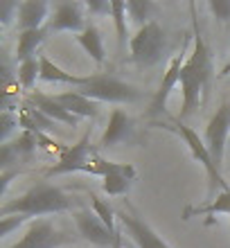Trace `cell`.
Masks as SVG:
<instances>
[{"label": "cell", "mask_w": 230, "mask_h": 248, "mask_svg": "<svg viewBox=\"0 0 230 248\" xmlns=\"http://www.w3.org/2000/svg\"><path fill=\"white\" fill-rule=\"evenodd\" d=\"M18 5L20 2H7V0H0V25L2 27L9 25V20L14 18V14H18Z\"/></svg>", "instance_id": "31"}, {"label": "cell", "mask_w": 230, "mask_h": 248, "mask_svg": "<svg viewBox=\"0 0 230 248\" xmlns=\"http://www.w3.org/2000/svg\"><path fill=\"white\" fill-rule=\"evenodd\" d=\"M86 23V2H59L47 20V32H75L81 34Z\"/></svg>", "instance_id": "11"}, {"label": "cell", "mask_w": 230, "mask_h": 248, "mask_svg": "<svg viewBox=\"0 0 230 248\" xmlns=\"http://www.w3.org/2000/svg\"><path fill=\"white\" fill-rule=\"evenodd\" d=\"M18 27L23 30H43L47 20H50V5L46 0H25L18 5Z\"/></svg>", "instance_id": "15"}, {"label": "cell", "mask_w": 230, "mask_h": 248, "mask_svg": "<svg viewBox=\"0 0 230 248\" xmlns=\"http://www.w3.org/2000/svg\"><path fill=\"white\" fill-rule=\"evenodd\" d=\"M88 142H91V131H86L77 144L68 147L66 151H61L59 160L46 171V176L52 178V176H63V174H77V171H84V167L88 165V160L97 154Z\"/></svg>", "instance_id": "9"}, {"label": "cell", "mask_w": 230, "mask_h": 248, "mask_svg": "<svg viewBox=\"0 0 230 248\" xmlns=\"http://www.w3.org/2000/svg\"><path fill=\"white\" fill-rule=\"evenodd\" d=\"M57 102H59L66 111H70L77 118H91L97 120L99 118V104L95 99H88L86 95H81L79 91H68V93H59V95H52Z\"/></svg>", "instance_id": "16"}, {"label": "cell", "mask_w": 230, "mask_h": 248, "mask_svg": "<svg viewBox=\"0 0 230 248\" xmlns=\"http://www.w3.org/2000/svg\"><path fill=\"white\" fill-rule=\"evenodd\" d=\"M228 163H230V154H228Z\"/></svg>", "instance_id": "34"}, {"label": "cell", "mask_w": 230, "mask_h": 248, "mask_svg": "<svg viewBox=\"0 0 230 248\" xmlns=\"http://www.w3.org/2000/svg\"><path fill=\"white\" fill-rule=\"evenodd\" d=\"M41 63V81H47V84H70L77 86V88H84L88 77H79V75H73V72H66L63 68H59L57 63L50 61V57L41 54L39 57Z\"/></svg>", "instance_id": "18"}, {"label": "cell", "mask_w": 230, "mask_h": 248, "mask_svg": "<svg viewBox=\"0 0 230 248\" xmlns=\"http://www.w3.org/2000/svg\"><path fill=\"white\" fill-rule=\"evenodd\" d=\"M27 102H30L32 106H36L41 113H46L47 118L54 120L57 124H66V126H73V129L79 124L77 115H73L70 111H66L52 95H43V93H34L32 91L30 95H27Z\"/></svg>", "instance_id": "14"}, {"label": "cell", "mask_w": 230, "mask_h": 248, "mask_svg": "<svg viewBox=\"0 0 230 248\" xmlns=\"http://www.w3.org/2000/svg\"><path fill=\"white\" fill-rule=\"evenodd\" d=\"M25 221H30V219H27V217H20V215H16V217H2V219H0V237L12 235V230H16L20 223H25Z\"/></svg>", "instance_id": "30"}, {"label": "cell", "mask_w": 230, "mask_h": 248, "mask_svg": "<svg viewBox=\"0 0 230 248\" xmlns=\"http://www.w3.org/2000/svg\"><path fill=\"white\" fill-rule=\"evenodd\" d=\"M79 199L73 194H68L66 189H61L59 185H52L47 181H39L36 185L23 192L16 199L2 203L0 208V219L2 217H27L32 219H43L46 215H61V212H75L79 210Z\"/></svg>", "instance_id": "2"}, {"label": "cell", "mask_w": 230, "mask_h": 248, "mask_svg": "<svg viewBox=\"0 0 230 248\" xmlns=\"http://www.w3.org/2000/svg\"><path fill=\"white\" fill-rule=\"evenodd\" d=\"M14 151H16V156L20 158H32V154L36 151V147H39V133H32V131H20L18 136H16V140L12 142Z\"/></svg>", "instance_id": "25"}, {"label": "cell", "mask_w": 230, "mask_h": 248, "mask_svg": "<svg viewBox=\"0 0 230 248\" xmlns=\"http://www.w3.org/2000/svg\"><path fill=\"white\" fill-rule=\"evenodd\" d=\"M66 244H73V235L59 230L52 223V219L43 217V219H32L25 235L7 248H59Z\"/></svg>", "instance_id": "6"}, {"label": "cell", "mask_w": 230, "mask_h": 248, "mask_svg": "<svg viewBox=\"0 0 230 248\" xmlns=\"http://www.w3.org/2000/svg\"><path fill=\"white\" fill-rule=\"evenodd\" d=\"M18 115H14L12 111H2L0 115V142L7 144L9 138H12L14 131H18Z\"/></svg>", "instance_id": "28"}, {"label": "cell", "mask_w": 230, "mask_h": 248, "mask_svg": "<svg viewBox=\"0 0 230 248\" xmlns=\"http://www.w3.org/2000/svg\"><path fill=\"white\" fill-rule=\"evenodd\" d=\"M118 221L122 223V228L129 232V237L138 248H171L131 205H126V210L118 212Z\"/></svg>", "instance_id": "10"}, {"label": "cell", "mask_w": 230, "mask_h": 248, "mask_svg": "<svg viewBox=\"0 0 230 248\" xmlns=\"http://www.w3.org/2000/svg\"><path fill=\"white\" fill-rule=\"evenodd\" d=\"M129 50H131V61L136 65H140V68H153L169 52L167 32L163 30L160 23L152 20V23L140 27L138 32L131 36Z\"/></svg>", "instance_id": "3"}, {"label": "cell", "mask_w": 230, "mask_h": 248, "mask_svg": "<svg viewBox=\"0 0 230 248\" xmlns=\"http://www.w3.org/2000/svg\"><path fill=\"white\" fill-rule=\"evenodd\" d=\"M131 176H126V174H111V176L102 178V189H104V194L108 196H122L129 192L131 187Z\"/></svg>", "instance_id": "26"}, {"label": "cell", "mask_w": 230, "mask_h": 248, "mask_svg": "<svg viewBox=\"0 0 230 248\" xmlns=\"http://www.w3.org/2000/svg\"><path fill=\"white\" fill-rule=\"evenodd\" d=\"M91 205H92V212L102 219V221L106 223V228L108 230H113L115 232V221H118V212L108 205V201H102V199H97V196H92L91 194Z\"/></svg>", "instance_id": "27"}, {"label": "cell", "mask_w": 230, "mask_h": 248, "mask_svg": "<svg viewBox=\"0 0 230 248\" xmlns=\"http://www.w3.org/2000/svg\"><path fill=\"white\" fill-rule=\"evenodd\" d=\"M81 95L95 102H106V104H136L145 97V91H140L138 86H131L122 81L115 75H88L84 88H79Z\"/></svg>", "instance_id": "4"}, {"label": "cell", "mask_w": 230, "mask_h": 248, "mask_svg": "<svg viewBox=\"0 0 230 248\" xmlns=\"http://www.w3.org/2000/svg\"><path fill=\"white\" fill-rule=\"evenodd\" d=\"M111 16H113V23H115V34H118V50L120 52H124L126 41L131 43V39H129V27H126V16H129V12H126V2H122V0H113L111 2Z\"/></svg>", "instance_id": "21"}, {"label": "cell", "mask_w": 230, "mask_h": 248, "mask_svg": "<svg viewBox=\"0 0 230 248\" xmlns=\"http://www.w3.org/2000/svg\"><path fill=\"white\" fill-rule=\"evenodd\" d=\"M86 12L91 16H99V14H111V2H99V0H91L86 2Z\"/></svg>", "instance_id": "32"}, {"label": "cell", "mask_w": 230, "mask_h": 248, "mask_svg": "<svg viewBox=\"0 0 230 248\" xmlns=\"http://www.w3.org/2000/svg\"><path fill=\"white\" fill-rule=\"evenodd\" d=\"M208 9H210L221 23H228L230 20V0H210V2H208Z\"/></svg>", "instance_id": "29"}, {"label": "cell", "mask_w": 230, "mask_h": 248, "mask_svg": "<svg viewBox=\"0 0 230 248\" xmlns=\"http://www.w3.org/2000/svg\"><path fill=\"white\" fill-rule=\"evenodd\" d=\"M136 140V122L131 115H126L122 108H113L111 118L106 122V129L99 138L102 149H111L122 142H133Z\"/></svg>", "instance_id": "13"}, {"label": "cell", "mask_w": 230, "mask_h": 248, "mask_svg": "<svg viewBox=\"0 0 230 248\" xmlns=\"http://www.w3.org/2000/svg\"><path fill=\"white\" fill-rule=\"evenodd\" d=\"M47 27L43 30H23L18 32V41H16V63H23L27 59H34V54H36V47L47 39Z\"/></svg>", "instance_id": "19"}, {"label": "cell", "mask_w": 230, "mask_h": 248, "mask_svg": "<svg viewBox=\"0 0 230 248\" xmlns=\"http://www.w3.org/2000/svg\"><path fill=\"white\" fill-rule=\"evenodd\" d=\"M228 215L230 219V189L228 192H219L217 199L210 201L208 205L203 208H187L185 210V219H190V217H197V215Z\"/></svg>", "instance_id": "23"}, {"label": "cell", "mask_w": 230, "mask_h": 248, "mask_svg": "<svg viewBox=\"0 0 230 248\" xmlns=\"http://www.w3.org/2000/svg\"><path fill=\"white\" fill-rule=\"evenodd\" d=\"M160 126L167 131H174L176 136H181V140H183L185 144H187V149H190L192 158L197 160V163L203 165L205 174H208V181H210V199L215 201V192H217V187L221 189V192H228L230 185L228 181H226L224 176H221V170H219L217 165H215V160H212L210 151H208V144H205V140H201L199 138V133L192 126H185V124L178 122L176 126L174 124H165L160 122Z\"/></svg>", "instance_id": "5"}, {"label": "cell", "mask_w": 230, "mask_h": 248, "mask_svg": "<svg viewBox=\"0 0 230 248\" xmlns=\"http://www.w3.org/2000/svg\"><path fill=\"white\" fill-rule=\"evenodd\" d=\"M18 124L23 126V131H32V133H50V131H54V126H57V122L54 120H50L46 115V113H41L36 106H32L30 102H25V104L18 108Z\"/></svg>", "instance_id": "17"}, {"label": "cell", "mask_w": 230, "mask_h": 248, "mask_svg": "<svg viewBox=\"0 0 230 248\" xmlns=\"http://www.w3.org/2000/svg\"><path fill=\"white\" fill-rule=\"evenodd\" d=\"M228 147H230V140H228Z\"/></svg>", "instance_id": "35"}, {"label": "cell", "mask_w": 230, "mask_h": 248, "mask_svg": "<svg viewBox=\"0 0 230 248\" xmlns=\"http://www.w3.org/2000/svg\"><path fill=\"white\" fill-rule=\"evenodd\" d=\"M181 68H183V54H176L169 59V65L163 75V81L158 86V91L152 95L149 106H147V118H158L167 111V99H169L171 91L181 84Z\"/></svg>", "instance_id": "12"}, {"label": "cell", "mask_w": 230, "mask_h": 248, "mask_svg": "<svg viewBox=\"0 0 230 248\" xmlns=\"http://www.w3.org/2000/svg\"><path fill=\"white\" fill-rule=\"evenodd\" d=\"M113 248H124V246H122V232H118V237H115V244H113Z\"/></svg>", "instance_id": "33"}, {"label": "cell", "mask_w": 230, "mask_h": 248, "mask_svg": "<svg viewBox=\"0 0 230 248\" xmlns=\"http://www.w3.org/2000/svg\"><path fill=\"white\" fill-rule=\"evenodd\" d=\"M126 12H129V18L140 27H145L147 23L153 20V12H156V5L152 0H126Z\"/></svg>", "instance_id": "22"}, {"label": "cell", "mask_w": 230, "mask_h": 248, "mask_svg": "<svg viewBox=\"0 0 230 248\" xmlns=\"http://www.w3.org/2000/svg\"><path fill=\"white\" fill-rule=\"evenodd\" d=\"M203 140L208 144V151H210L215 165L219 170H224L226 147H228V140H230V99H226L224 104L215 111V115H212L208 126H205Z\"/></svg>", "instance_id": "7"}, {"label": "cell", "mask_w": 230, "mask_h": 248, "mask_svg": "<svg viewBox=\"0 0 230 248\" xmlns=\"http://www.w3.org/2000/svg\"><path fill=\"white\" fill-rule=\"evenodd\" d=\"M73 221H75L77 232L81 235V239H86L88 244H92V246H97V248H113L115 237H118V232H120V228L115 230V232L108 230L106 228V223L88 208L75 210Z\"/></svg>", "instance_id": "8"}, {"label": "cell", "mask_w": 230, "mask_h": 248, "mask_svg": "<svg viewBox=\"0 0 230 248\" xmlns=\"http://www.w3.org/2000/svg\"><path fill=\"white\" fill-rule=\"evenodd\" d=\"M77 43L95 63H104V59H106L104 39H102V32L97 30V25L88 23V27H86L84 32L77 34Z\"/></svg>", "instance_id": "20"}, {"label": "cell", "mask_w": 230, "mask_h": 248, "mask_svg": "<svg viewBox=\"0 0 230 248\" xmlns=\"http://www.w3.org/2000/svg\"><path fill=\"white\" fill-rule=\"evenodd\" d=\"M192 12V39L194 47L190 52V59L181 68V88H183V106H181V120H187L199 111V106H205L212 91V77L215 65L208 43L203 41L201 27L197 20V7L190 5Z\"/></svg>", "instance_id": "1"}, {"label": "cell", "mask_w": 230, "mask_h": 248, "mask_svg": "<svg viewBox=\"0 0 230 248\" xmlns=\"http://www.w3.org/2000/svg\"><path fill=\"white\" fill-rule=\"evenodd\" d=\"M36 79H41V63H39L36 57H34V59L23 61V63H18V68H16V81H18L25 91L32 93Z\"/></svg>", "instance_id": "24"}]
</instances>
